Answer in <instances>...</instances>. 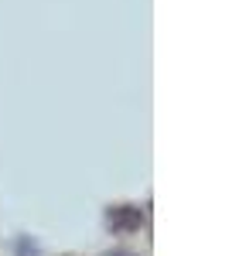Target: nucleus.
Listing matches in <instances>:
<instances>
[{
    "mask_svg": "<svg viewBox=\"0 0 246 256\" xmlns=\"http://www.w3.org/2000/svg\"><path fill=\"white\" fill-rule=\"evenodd\" d=\"M113 256H134V253H113Z\"/></svg>",
    "mask_w": 246,
    "mask_h": 256,
    "instance_id": "f257e3e1",
    "label": "nucleus"
}]
</instances>
